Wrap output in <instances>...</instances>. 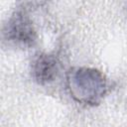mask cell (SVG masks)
<instances>
[{
	"label": "cell",
	"instance_id": "1",
	"mask_svg": "<svg viewBox=\"0 0 127 127\" xmlns=\"http://www.w3.org/2000/svg\"><path fill=\"white\" fill-rule=\"evenodd\" d=\"M58 71V64L55 59L51 57H43L36 64L35 72L40 82L53 80Z\"/></svg>",
	"mask_w": 127,
	"mask_h": 127
}]
</instances>
